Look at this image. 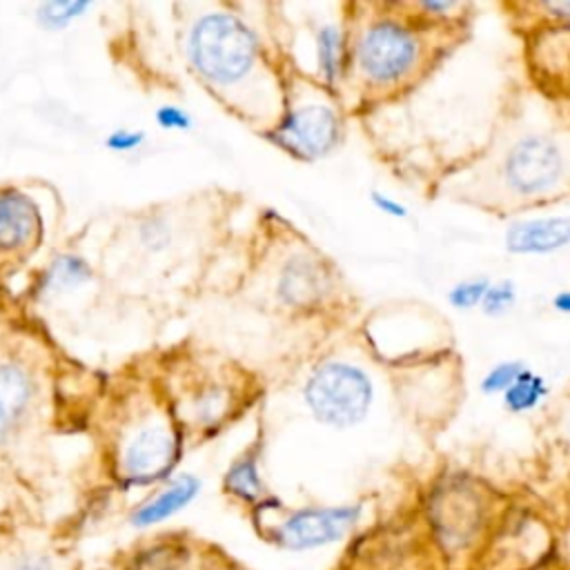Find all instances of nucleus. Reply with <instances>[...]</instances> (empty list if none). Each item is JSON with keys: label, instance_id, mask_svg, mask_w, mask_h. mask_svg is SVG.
I'll return each mask as SVG.
<instances>
[{"label": "nucleus", "instance_id": "obj_1", "mask_svg": "<svg viewBox=\"0 0 570 570\" xmlns=\"http://www.w3.org/2000/svg\"><path fill=\"white\" fill-rule=\"evenodd\" d=\"M428 24L407 16H376L352 38V67L372 89L405 85L425 62Z\"/></svg>", "mask_w": 570, "mask_h": 570}, {"label": "nucleus", "instance_id": "obj_2", "mask_svg": "<svg viewBox=\"0 0 570 570\" xmlns=\"http://www.w3.org/2000/svg\"><path fill=\"white\" fill-rule=\"evenodd\" d=\"M256 33L234 13L209 11L187 33V58L194 71L216 89H234L258 67Z\"/></svg>", "mask_w": 570, "mask_h": 570}, {"label": "nucleus", "instance_id": "obj_3", "mask_svg": "<svg viewBox=\"0 0 570 570\" xmlns=\"http://www.w3.org/2000/svg\"><path fill=\"white\" fill-rule=\"evenodd\" d=\"M499 180L517 200L552 198L570 183V154L550 131H525L501 154Z\"/></svg>", "mask_w": 570, "mask_h": 570}, {"label": "nucleus", "instance_id": "obj_4", "mask_svg": "<svg viewBox=\"0 0 570 570\" xmlns=\"http://www.w3.org/2000/svg\"><path fill=\"white\" fill-rule=\"evenodd\" d=\"M303 401L318 423L345 430L367 416L374 401V383L361 365L330 358L318 363L305 379Z\"/></svg>", "mask_w": 570, "mask_h": 570}, {"label": "nucleus", "instance_id": "obj_5", "mask_svg": "<svg viewBox=\"0 0 570 570\" xmlns=\"http://www.w3.org/2000/svg\"><path fill=\"white\" fill-rule=\"evenodd\" d=\"M361 517H363L361 503L298 508L272 528L269 541L276 548L289 550V552L318 550L347 537V532L361 521Z\"/></svg>", "mask_w": 570, "mask_h": 570}, {"label": "nucleus", "instance_id": "obj_6", "mask_svg": "<svg viewBox=\"0 0 570 570\" xmlns=\"http://www.w3.org/2000/svg\"><path fill=\"white\" fill-rule=\"evenodd\" d=\"M267 136L298 160H318L338 145L341 118L325 102H305L287 109Z\"/></svg>", "mask_w": 570, "mask_h": 570}, {"label": "nucleus", "instance_id": "obj_7", "mask_svg": "<svg viewBox=\"0 0 570 570\" xmlns=\"http://www.w3.org/2000/svg\"><path fill=\"white\" fill-rule=\"evenodd\" d=\"M180 456L178 432L160 421L140 425L120 452V474L129 485H149L169 479Z\"/></svg>", "mask_w": 570, "mask_h": 570}, {"label": "nucleus", "instance_id": "obj_8", "mask_svg": "<svg viewBox=\"0 0 570 570\" xmlns=\"http://www.w3.org/2000/svg\"><path fill=\"white\" fill-rule=\"evenodd\" d=\"M503 245L517 256H548L566 249L570 245V216H530L519 218L508 225L503 234Z\"/></svg>", "mask_w": 570, "mask_h": 570}, {"label": "nucleus", "instance_id": "obj_9", "mask_svg": "<svg viewBox=\"0 0 570 570\" xmlns=\"http://www.w3.org/2000/svg\"><path fill=\"white\" fill-rule=\"evenodd\" d=\"M42 234V218L36 203L16 187L0 189V252L31 247Z\"/></svg>", "mask_w": 570, "mask_h": 570}, {"label": "nucleus", "instance_id": "obj_10", "mask_svg": "<svg viewBox=\"0 0 570 570\" xmlns=\"http://www.w3.org/2000/svg\"><path fill=\"white\" fill-rule=\"evenodd\" d=\"M330 292V272L312 254H294L278 274V296L292 307H312Z\"/></svg>", "mask_w": 570, "mask_h": 570}, {"label": "nucleus", "instance_id": "obj_11", "mask_svg": "<svg viewBox=\"0 0 570 570\" xmlns=\"http://www.w3.org/2000/svg\"><path fill=\"white\" fill-rule=\"evenodd\" d=\"M200 492V479L194 474H180L169 479L156 494L145 499L129 517L134 528H151L158 525L187 505L194 503V499Z\"/></svg>", "mask_w": 570, "mask_h": 570}, {"label": "nucleus", "instance_id": "obj_12", "mask_svg": "<svg viewBox=\"0 0 570 570\" xmlns=\"http://www.w3.org/2000/svg\"><path fill=\"white\" fill-rule=\"evenodd\" d=\"M316 71L327 87H336L352 67V40L336 22H325L314 33Z\"/></svg>", "mask_w": 570, "mask_h": 570}, {"label": "nucleus", "instance_id": "obj_13", "mask_svg": "<svg viewBox=\"0 0 570 570\" xmlns=\"http://www.w3.org/2000/svg\"><path fill=\"white\" fill-rule=\"evenodd\" d=\"M33 399L31 376L13 363H0V436L27 412Z\"/></svg>", "mask_w": 570, "mask_h": 570}, {"label": "nucleus", "instance_id": "obj_14", "mask_svg": "<svg viewBox=\"0 0 570 570\" xmlns=\"http://www.w3.org/2000/svg\"><path fill=\"white\" fill-rule=\"evenodd\" d=\"M548 381L539 372L525 367L517 376V381L501 394V403L512 414H528L537 410L548 399Z\"/></svg>", "mask_w": 570, "mask_h": 570}, {"label": "nucleus", "instance_id": "obj_15", "mask_svg": "<svg viewBox=\"0 0 570 570\" xmlns=\"http://www.w3.org/2000/svg\"><path fill=\"white\" fill-rule=\"evenodd\" d=\"M94 276L89 263L76 254H60L51 261L42 276V292L45 294H60L71 292L85 283H89Z\"/></svg>", "mask_w": 570, "mask_h": 570}, {"label": "nucleus", "instance_id": "obj_16", "mask_svg": "<svg viewBox=\"0 0 570 570\" xmlns=\"http://www.w3.org/2000/svg\"><path fill=\"white\" fill-rule=\"evenodd\" d=\"M223 488H225L227 494H232L240 501H247V503H254V501L263 499L265 485H263L254 452H245L243 456H238L227 468L225 479H223Z\"/></svg>", "mask_w": 570, "mask_h": 570}, {"label": "nucleus", "instance_id": "obj_17", "mask_svg": "<svg viewBox=\"0 0 570 570\" xmlns=\"http://www.w3.org/2000/svg\"><path fill=\"white\" fill-rule=\"evenodd\" d=\"M89 9V0H47L36 7V22L47 31H58L82 18Z\"/></svg>", "mask_w": 570, "mask_h": 570}, {"label": "nucleus", "instance_id": "obj_18", "mask_svg": "<svg viewBox=\"0 0 570 570\" xmlns=\"http://www.w3.org/2000/svg\"><path fill=\"white\" fill-rule=\"evenodd\" d=\"M528 365L519 358H505L494 363L479 381V390L485 396H501Z\"/></svg>", "mask_w": 570, "mask_h": 570}, {"label": "nucleus", "instance_id": "obj_19", "mask_svg": "<svg viewBox=\"0 0 570 570\" xmlns=\"http://www.w3.org/2000/svg\"><path fill=\"white\" fill-rule=\"evenodd\" d=\"M488 287H490L488 276H472V278L456 281L448 289V303H450V307H454L459 312L476 309V307H481V301H483Z\"/></svg>", "mask_w": 570, "mask_h": 570}, {"label": "nucleus", "instance_id": "obj_20", "mask_svg": "<svg viewBox=\"0 0 570 570\" xmlns=\"http://www.w3.org/2000/svg\"><path fill=\"white\" fill-rule=\"evenodd\" d=\"M517 305V285L512 278L490 281V287L481 301V312L485 316H503Z\"/></svg>", "mask_w": 570, "mask_h": 570}, {"label": "nucleus", "instance_id": "obj_21", "mask_svg": "<svg viewBox=\"0 0 570 570\" xmlns=\"http://www.w3.org/2000/svg\"><path fill=\"white\" fill-rule=\"evenodd\" d=\"M465 7L468 4L454 0H419L412 9L419 11V20H423L425 24H439L456 18V13H463Z\"/></svg>", "mask_w": 570, "mask_h": 570}, {"label": "nucleus", "instance_id": "obj_22", "mask_svg": "<svg viewBox=\"0 0 570 570\" xmlns=\"http://www.w3.org/2000/svg\"><path fill=\"white\" fill-rule=\"evenodd\" d=\"M140 243L151 252H163L171 243V227L163 216H147L138 227Z\"/></svg>", "mask_w": 570, "mask_h": 570}, {"label": "nucleus", "instance_id": "obj_23", "mask_svg": "<svg viewBox=\"0 0 570 570\" xmlns=\"http://www.w3.org/2000/svg\"><path fill=\"white\" fill-rule=\"evenodd\" d=\"M142 142H145V131H140V129H122V127L109 131L107 138H105V147L111 149V151H118V154L134 151Z\"/></svg>", "mask_w": 570, "mask_h": 570}, {"label": "nucleus", "instance_id": "obj_24", "mask_svg": "<svg viewBox=\"0 0 570 570\" xmlns=\"http://www.w3.org/2000/svg\"><path fill=\"white\" fill-rule=\"evenodd\" d=\"M156 122L163 127V129H171V131H187L191 129L194 120L191 116L176 107V105H163L156 109Z\"/></svg>", "mask_w": 570, "mask_h": 570}, {"label": "nucleus", "instance_id": "obj_25", "mask_svg": "<svg viewBox=\"0 0 570 570\" xmlns=\"http://www.w3.org/2000/svg\"><path fill=\"white\" fill-rule=\"evenodd\" d=\"M530 7L537 13H541L543 18L552 20L554 24L570 29V0H543V2H534Z\"/></svg>", "mask_w": 570, "mask_h": 570}, {"label": "nucleus", "instance_id": "obj_26", "mask_svg": "<svg viewBox=\"0 0 570 570\" xmlns=\"http://www.w3.org/2000/svg\"><path fill=\"white\" fill-rule=\"evenodd\" d=\"M370 203L381 212V214H385V216H390V218H407V207L401 203V200H396L394 196H390V194H385V191H372L370 194Z\"/></svg>", "mask_w": 570, "mask_h": 570}, {"label": "nucleus", "instance_id": "obj_27", "mask_svg": "<svg viewBox=\"0 0 570 570\" xmlns=\"http://www.w3.org/2000/svg\"><path fill=\"white\" fill-rule=\"evenodd\" d=\"M9 570H53V561L42 552H22Z\"/></svg>", "mask_w": 570, "mask_h": 570}, {"label": "nucleus", "instance_id": "obj_28", "mask_svg": "<svg viewBox=\"0 0 570 570\" xmlns=\"http://www.w3.org/2000/svg\"><path fill=\"white\" fill-rule=\"evenodd\" d=\"M552 309L559 314H570V289H559L552 301H550Z\"/></svg>", "mask_w": 570, "mask_h": 570}, {"label": "nucleus", "instance_id": "obj_29", "mask_svg": "<svg viewBox=\"0 0 570 570\" xmlns=\"http://www.w3.org/2000/svg\"><path fill=\"white\" fill-rule=\"evenodd\" d=\"M566 430H568V434H570V407H568V414H566Z\"/></svg>", "mask_w": 570, "mask_h": 570}]
</instances>
